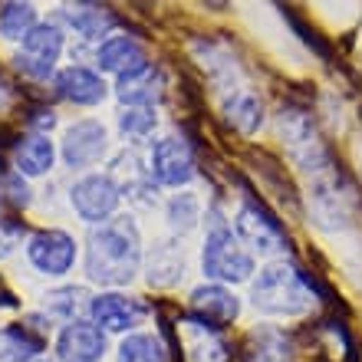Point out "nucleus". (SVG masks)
<instances>
[{
	"label": "nucleus",
	"instance_id": "12",
	"mask_svg": "<svg viewBox=\"0 0 362 362\" xmlns=\"http://www.w3.org/2000/svg\"><path fill=\"white\" fill-rule=\"evenodd\" d=\"M191 310H194V320H201V323L208 326H224V323H234L240 313V303L238 296L230 293L228 286L221 284H204L198 286L194 293H191Z\"/></svg>",
	"mask_w": 362,
	"mask_h": 362
},
{
	"label": "nucleus",
	"instance_id": "23",
	"mask_svg": "<svg viewBox=\"0 0 362 362\" xmlns=\"http://www.w3.org/2000/svg\"><path fill=\"white\" fill-rule=\"evenodd\" d=\"M37 27V7L33 4H4L0 7V33L7 40H23Z\"/></svg>",
	"mask_w": 362,
	"mask_h": 362
},
{
	"label": "nucleus",
	"instance_id": "14",
	"mask_svg": "<svg viewBox=\"0 0 362 362\" xmlns=\"http://www.w3.org/2000/svg\"><path fill=\"white\" fill-rule=\"evenodd\" d=\"M57 93L66 99V103L76 105H95L105 99V83L99 73H93L89 66H66L57 73Z\"/></svg>",
	"mask_w": 362,
	"mask_h": 362
},
{
	"label": "nucleus",
	"instance_id": "22",
	"mask_svg": "<svg viewBox=\"0 0 362 362\" xmlns=\"http://www.w3.org/2000/svg\"><path fill=\"white\" fill-rule=\"evenodd\" d=\"M224 112H228V122L234 125V129H240L244 135L257 132L260 122H264V105L250 93H234V99L224 105Z\"/></svg>",
	"mask_w": 362,
	"mask_h": 362
},
{
	"label": "nucleus",
	"instance_id": "21",
	"mask_svg": "<svg viewBox=\"0 0 362 362\" xmlns=\"http://www.w3.org/2000/svg\"><path fill=\"white\" fill-rule=\"evenodd\" d=\"M63 17L69 20V27L76 30L79 37H86V40L103 37V30L112 23V17H109L103 7H95V4H76V7H63Z\"/></svg>",
	"mask_w": 362,
	"mask_h": 362
},
{
	"label": "nucleus",
	"instance_id": "20",
	"mask_svg": "<svg viewBox=\"0 0 362 362\" xmlns=\"http://www.w3.org/2000/svg\"><path fill=\"white\" fill-rule=\"evenodd\" d=\"M119 362H168V353L158 336L152 333H129L119 343Z\"/></svg>",
	"mask_w": 362,
	"mask_h": 362
},
{
	"label": "nucleus",
	"instance_id": "15",
	"mask_svg": "<svg viewBox=\"0 0 362 362\" xmlns=\"http://www.w3.org/2000/svg\"><path fill=\"white\" fill-rule=\"evenodd\" d=\"M95 63H99L103 73L125 76V73L145 66V53L132 37H122V33H119V37H109V40L99 43V49H95Z\"/></svg>",
	"mask_w": 362,
	"mask_h": 362
},
{
	"label": "nucleus",
	"instance_id": "28",
	"mask_svg": "<svg viewBox=\"0 0 362 362\" xmlns=\"http://www.w3.org/2000/svg\"><path fill=\"white\" fill-rule=\"evenodd\" d=\"M257 339H260V346L254 349L250 362H286V343L280 333L267 329V333H257Z\"/></svg>",
	"mask_w": 362,
	"mask_h": 362
},
{
	"label": "nucleus",
	"instance_id": "25",
	"mask_svg": "<svg viewBox=\"0 0 362 362\" xmlns=\"http://www.w3.org/2000/svg\"><path fill=\"white\" fill-rule=\"evenodd\" d=\"M198 211H201V204L194 194H175L168 201V221H172L175 234H188L198 224Z\"/></svg>",
	"mask_w": 362,
	"mask_h": 362
},
{
	"label": "nucleus",
	"instance_id": "19",
	"mask_svg": "<svg viewBox=\"0 0 362 362\" xmlns=\"http://www.w3.org/2000/svg\"><path fill=\"white\" fill-rule=\"evenodd\" d=\"M181 274H185V254H181V247L162 240V244L152 250V257H148V284L172 286Z\"/></svg>",
	"mask_w": 362,
	"mask_h": 362
},
{
	"label": "nucleus",
	"instance_id": "13",
	"mask_svg": "<svg viewBox=\"0 0 362 362\" xmlns=\"http://www.w3.org/2000/svg\"><path fill=\"white\" fill-rule=\"evenodd\" d=\"M181 329V349L188 362H228V346L218 336V329L201 320H185Z\"/></svg>",
	"mask_w": 362,
	"mask_h": 362
},
{
	"label": "nucleus",
	"instance_id": "16",
	"mask_svg": "<svg viewBox=\"0 0 362 362\" xmlns=\"http://www.w3.org/2000/svg\"><path fill=\"white\" fill-rule=\"evenodd\" d=\"M158 93H162V73L155 69V63H145V66L119 76L115 83V95L129 105H152Z\"/></svg>",
	"mask_w": 362,
	"mask_h": 362
},
{
	"label": "nucleus",
	"instance_id": "6",
	"mask_svg": "<svg viewBox=\"0 0 362 362\" xmlns=\"http://www.w3.org/2000/svg\"><path fill=\"white\" fill-rule=\"evenodd\" d=\"M63 53V30L57 23H37L23 37V49L17 53V66L30 79H49Z\"/></svg>",
	"mask_w": 362,
	"mask_h": 362
},
{
	"label": "nucleus",
	"instance_id": "8",
	"mask_svg": "<svg viewBox=\"0 0 362 362\" xmlns=\"http://www.w3.org/2000/svg\"><path fill=\"white\" fill-rule=\"evenodd\" d=\"M27 257L30 264L47 276H63L73 270L76 264V240L69 238L66 230H37L27 244Z\"/></svg>",
	"mask_w": 362,
	"mask_h": 362
},
{
	"label": "nucleus",
	"instance_id": "18",
	"mask_svg": "<svg viewBox=\"0 0 362 362\" xmlns=\"http://www.w3.org/2000/svg\"><path fill=\"white\" fill-rule=\"evenodd\" d=\"M53 158H57V148L47 135H30V139H20L17 148H13V162H17V172L27 175V178H37V175H47L53 168Z\"/></svg>",
	"mask_w": 362,
	"mask_h": 362
},
{
	"label": "nucleus",
	"instance_id": "3",
	"mask_svg": "<svg viewBox=\"0 0 362 362\" xmlns=\"http://www.w3.org/2000/svg\"><path fill=\"white\" fill-rule=\"evenodd\" d=\"M201 267H204V276L218 280V284H244L254 274V257L244 250V244L238 240L234 228L224 221L221 208H211Z\"/></svg>",
	"mask_w": 362,
	"mask_h": 362
},
{
	"label": "nucleus",
	"instance_id": "5",
	"mask_svg": "<svg viewBox=\"0 0 362 362\" xmlns=\"http://www.w3.org/2000/svg\"><path fill=\"white\" fill-rule=\"evenodd\" d=\"M148 178L165 185V188H181L194 178V155H191V145L181 135H165V139L152 142Z\"/></svg>",
	"mask_w": 362,
	"mask_h": 362
},
{
	"label": "nucleus",
	"instance_id": "4",
	"mask_svg": "<svg viewBox=\"0 0 362 362\" xmlns=\"http://www.w3.org/2000/svg\"><path fill=\"white\" fill-rule=\"evenodd\" d=\"M234 230H238V240L254 247L257 254H284L290 247V238H286L284 224L270 214L264 204L257 201H244L234 218Z\"/></svg>",
	"mask_w": 362,
	"mask_h": 362
},
{
	"label": "nucleus",
	"instance_id": "26",
	"mask_svg": "<svg viewBox=\"0 0 362 362\" xmlns=\"http://www.w3.org/2000/svg\"><path fill=\"white\" fill-rule=\"evenodd\" d=\"M119 129L132 139H142L155 129V109L152 105H129L122 115H119Z\"/></svg>",
	"mask_w": 362,
	"mask_h": 362
},
{
	"label": "nucleus",
	"instance_id": "9",
	"mask_svg": "<svg viewBox=\"0 0 362 362\" xmlns=\"http://www.w3.org/2000/svg\"><path fill=\"white\" fill-rule=\"evenodd\" d=\"M105 152H109V132L95 119H83V122L69 125L63 135V158L69 168H89V165L103 162Z\"/></svg>",
	"mask_w": 362,
	"mask_h": 362
},
{
	"label": "nucleus",
	"instance_id": "17",
	"mask_svg": "<svg viewBox=\"0 0 362 362\" xmlns=\"http://www.w3.org/2000/svg\"><path fill=\"white\" fill-rule=\"evenodd\" d=\"M43 336L30 326H4L0 329V362H37L43 353Z\"/></svg>",
	"mask_w": 362,
	"mask_h": 362
},
{
	"label": "nucleus",
	"instance_id": "24",
	"mask_svg": "<svg viewBox=\"0 0 362 362\" xmlns=\"http://www.w3.org/2000/svg\"><path fill=\"white\" fill-rule=\"evenodd\" d=\"M30 204V188L23 175L20 172H10L0 165V208L4 211H20Z\"/></svg>",
	"mask_w": 362,
	"mask_h": 362
},
{
	"label": "nucleus",
	"instance_id": "11",
	"mask_svg": "<svg viewBox=\"0 0 362 362\" xmlns=\"http://www.w3.org/2000/svg\"><path fill=\"white\" fill-rule=\"evenodd\" d=\"M89 316L103 333H125V329L139 326L145 306L125 293H99L89 300Z\"/></svg>",
	"mask_w": 362,
	"mask_h": 362
},
{
	"label": "nucleus",
	"instance_id": "7",
	"mask_svg": "<svg viewBox=\"0 0 362 362\" xmlns=\"http://www.w3.org/2000/svg\"><path fill=\"white\" fill-rule=\"evenodd\" d=\"M119 198H122V191H119L112 175H86L69 191L76 214L89 224H105V218L119 208Z\"/></svg>",
	"mask_w": 362,
	"mask_h": 362
},
{
	"label": "nucleus",
	"instance_id": "27",
	"mask_svg": "<svg viewBox=\"0 0 362 362\" xmlns=\"http://www.w3.org/2000/svg\"><path fill=\"white\" fill-rule=\"evenodd\" d=\"M79 300H83V290H76V286H63V290H53V293L47 296V306H49V313L66 316L69 323H73V320H79L76 316Z\"/></svg>",
	"mask_w": 362,
	"mask_h": 362
},
{
	"label": "nucleus",
	"instance_id": "1",
	"mask_svg": "<svg viewBox=\"0 0 362 362\" xmlns=\"http://www.w3.org/2000/svg\"><path fill=\"white\" fill-rule=\"evenodd\" d=\"M142 267V238L132 218L95 224L86 240V276L99 286H122Z\"/></svg>",
	"mask_w": 362,
	"mask_h": 362
},
{
	"label": "nucleus",
	"instance_id": "10",
	"mask_svg": "<svg viewBox=\"0 0 362 362\" xmlns=\"http://www.w3.org/2000/svg\"><path fill=\"white\" fill-rule=\"evenodd\" d=\"M105 356V333L93 320H73L57 339L59 362H99Z\"/></svg>",
	"mask_w": 362,
	"mask_h": 362
},
{
	"label": "nucleus",
	"instance_id": "29",
	"mask_svg": "<svg viewBox=\"0 0 362 362\" xmlns=\"http://www.w3.org/2000/svg\"><path fill=\"white\" fill-rule=\"evenodd\" d=\"M20 238H23V224L13 218H0V257L17 247Z\"/></svg>",
	"mask_w": 362,
	"mask_h": 362
},
{
	"label": "nucleus",
	"instance_id": "2",
	"mask_svg": "<svg viewBox=\"0 0 362 362\" xmlns=\"http://www.w3.org/2000/svg\"><path fill=\"white\" fill-rule=\"evenodd\" d=\"M250 300L267 316H303L316 303V286L300 267L276 260L260 270L250 286Z\"/></svg>",
	"mask_w": 362,
	"mask_h": 362
}]
</instances>
